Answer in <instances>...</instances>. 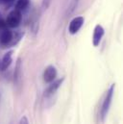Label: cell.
<instances>
[{"label":"cell","instance_id":"1","mask_svg":"<svg viewBox=\"0 0 123 124\" xmlns=\"http://www.w3.org/2000/svg\"><path fill=\"white\" fill-rule=\"evenodd\" d=\"M115 84H113L110 87V89L107 91L105 98L103 100L101 110H100V118H101L102 122L105 121V119H106V117L109 114V111H110V108H111V105H112V102H113V97H114V94H115Z\"/></svg>","mask_w":123,"mask_h":124},{"label":"cell","instance_id":"2","mask_svg":"<svg viewBox=\"0 0 123 124\" xmlns=\"http://www.w3.org/2000/svg\"><path fill=\"white\" fill-rule=\"evenodd\" d=\"M15 33L12 31L10 28L6 27L0 31V45L2 47H12L15 45Z\"/></svg>","mask_w":123,"mask_h":124},{"label":"cell","instance_id":"3","mask_svg":"<svg viewBox=\"0 0 123 124\" xmlns=\"http://www.w3.org/2000/svg\"><path fill=\"white\" fill-rule=\"evenodd\" d=\"M21 19H22L21 12L14 9L13 11H11L8 14L5 22H6V25H7L8 28L13 29V28H16V27L19 26V24L21 22Z\"/></svg>","mask_w":123,"mask_h":124},{"label":"cell","instance_id":"4","mask_svg":"<svg viewBox=\"0 0 123 124\" xmlns=\"http://www.w3.org/2000/svg\"><path fill=\"white\" fill-rule=\"evenodd\" d=\"M84 23H85V18H84V16H79L74 17V18L69 22V25H68V33H69L70 35H76L78 32L80 31V29L82 28V26L84 25Z\"/></svg>","mask_w":123,"mask_h":124},{"label":"cell","instance_id":"5","mask_svg":"<svg viewBox=\"0 0 123 124\" xmlns=\"http://www.w3.org/2000/svg\"><path fill=\"white\" fill-rule=\"evenodd\" d=\"M64 81V77H62L61 79H58V80H54L53 82L50 83V85L48 86V88L44 91V94L43 96L45 98H48V97H51L53 96L55 93H57V91L61 88V86L62 85Z\"/></svg>","mask_w":123,"mask_h":124},{"label":"cell","instance_id":"6","mask_svg":"<svg viewBox=\"0 0 123 124\" xmlns=\"http://www.w3.org/2000/svg\"><path fill=\"white\" fill-rule=\"evenodd\" d=\"M104 35H105V30H104L103 26L100 25V24H97L94 27L93 35H92V44H93L94 47L99 46Z\"/></svg>","mask_w":123,"mask_h":124},{"label":"cell","instance_id":"7","mask_svg":"<svg viewBox=\"0 0 123 124\" xmlns=\"http://www.w3.org/2000/svg\"><path fill=\"white\" fill-rule=\"evenodd\" d=\"M57 73H58L57 69L54 65L50 64V65L46 66L44 71H43V80H44V82L47 83V84H50L51 82L56 80Z\"/></svg>","mask_w":123,"mask_h":124},{"label":"cell","instance_id":"8","mask_svg":"<svg viewBox=\"0 0 123 124\" xmlns=\"http://www.w3.org/2000/svg\"><path fill=\"white\" fill-rule=\"evenodd\" d=\"M13 54H14V50H10L4 54L1 60V70L2 71H5L10 67L11 63L13 62Z\"/></svg>","mask_w":123,"mask_h":124},{"label":"cell","instance_id":"9","mask_svg":"<svg viewBox=\"0 0 123 124\" xmlns=\"http://www.w3.org/2000/svg\"><path fill=\"white\" fill-rule=\"evenodd\" d=\"M29 5L30 0H16L15 3V9L19 12H23L29 7Z\"/></svg>","mask_w":123,"mask_h":124},{"label":"cell","instance_id":"10","mask_svg":"<svg viewBox=\"0 0 123 124\" xmlns=\"http://www.w3.org/2000/svg\"><path fill=\"white\" fill-rule=\"evenodd\" d=\"M20 73H21V59L18 58L16 61V63H15V75H14V79H15V83L19 82Z\"/></svg>","mask_w":123,"mask_h":124},{"label":"cell","instance_id":"11","mask_svg":"<svg viewBox=\"0 0 123 124\" xmlns=\"http://www.w3.org/2000/svg\"><path fill=\"white\" fill-rule=\"evenodd\" d=\"M15 1H16V0H0V3H1L6 9H9V8H11L12 6L15 5Z\"/></svg>","mask_w":123,"mask_h":124},{"label":"cell","instance_id":"12","mask_svg":"<svg viewBox=\"0 0 123 124\" xmlns=\"http://www.w3.org/2000/svg\"><path fill=\"white\" fill-rule=\"evenodd\" d=\"M51 1H52V0H42V7H43L44 9H47V8L50 6Z\"/></svg>","mask_w":123,"mask_h":124},{"label":"cell","instance_id":"13","mask_svg":"<svg viewBox=\"0 0 123 124\" xmlns=\"http://www.w3.org/2000/svg\"><path fill=\"white\" fill-rule=\"evenodd\" d=\"M19 124H29V120H28L27 116H22L19 120Z\"/></svg>","mask_w":123,"mask_h":124},{"label":"cell","instance_id":"14","mask_svg":"<svg viewBox=\"0 0 123 124\" xmlns=\"http://www.w3.org/2000/svg\"><path fill=\"white\" fill-rule=\"evenodd\" d=\"M7 25H6V22L5 20H3L2 18H0V31H2L4 28H6Z\"/></svg>","mask_w":123,"mask_h":124},{"label":"cell","instance_id":"15","mask_svg":"<svg viewBox=\"0 0 123 124\" xmlns=\"http://www.w3.org/2000/svg\"><path fill=\"white\" fill-rule=\"evenodd\" d=\"M0 71H1V61H0Z\"/></svg>","mask_w":123,"mask_h":124}]
</instances>
